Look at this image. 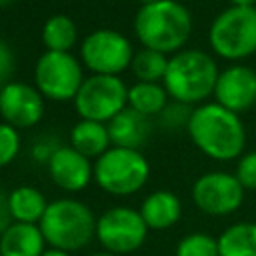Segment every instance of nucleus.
Instances as JSON below:
<instances>
[{
  "label": "nucleus",
  "instance_id": "9b49d317",
  "mask_svg": "<svg viewBox=\"0 0 256 256\" xmlns=\"http://www.w3.org/2000/svg\"><path fill=\"white\" fill-rule=\"evenodd\" d=\"M244 186L232 172H206L192 184L194 206L208 216H228L244 202Z\"/></svg>",
  "mask_w": 256,
  "mask_h": 256
},
{
  "label": "nucleus",
  "instance_id": "ddd939ff",
  "mask_svg": "<svg viewBox=\"0 0 256 256\" xmlns=\"http://www.w3.org/2000/svg\"><path fill=\"white\" fill-rule=\"evenodd\" d=\"M214 102L236 114L250 110L256 104V70L240 62L220 70L214 88Z\"/></svg>",
  "mask_w": 256,
  "mask_h": 256
},
{
  "label": "nucleus",
  "instance_id": "4be33fe9",
  "mask_svg": "<svg viewBox=\"0 0 256 256\" xmlns=\"http://www.w3.org/2000/svg\"><path fill=\"white\" fill-rule=\"evenodd\" d=\"M42 44L50 52H70L78 42V26L66 14L50 16L42 26Z\"/></svg>",
  "mask_w": 256,
  "mask_h": 256
},
{
  "label": "nucleus",
  "instance_id": "7c9ffc66",
  "mask_svg": "<svg viewBox=\"0 0 256 256\" xmlns=\"http://www.w3.org/2000/svg\"><path fill=\"white\" fill-rule=\"evenodd\" d=\"M230 6H256V0H228Z\"/></svg>",
  "mask_w": 256,
  "mask_h": 256
},
{
  "label": "nucleus",
  "instance_id": "4468645a",
  "mask_svg": "<svg viewBox=\"0 0 256 256\" xmlns=\"http://www.w3.org/2000/svg\"><path fill=\"white\" fill-rule=\"evenodd\" d=\"M46 166L50 180L66 192H80L94 180V164L72 146H60Z\"/></svg>",
  "mask_w": 256,
  "mask_h": 256
},
{
  "label": "nucleus",
  "instance_id": "6e6552de",
  "mask_svg": "<svg viewBox=\"0 0 256 256\" xmlns=\"http://www.w3.org/2000/svg\"><path fill=\"white\" fill-rule=\"evenodd\" d=\"M82 62L70 52H50L46 50L34 68V86L40 94L54 102L74 100L84 82Z\"/></svg>",
  "mask_w": 256,
  "mask_h": 256
},
{
  "label": "nucleus",
  "instance_id": "2f4dec72",
  "mask_svg": "<svg viewBox=\"0 0 256 256\" xmlns=\"http://www.w3.org/2000/svg\"><path fill=\"white\" fill-rule=\"evenodd\" d=\"M12 2H16V0H0V8H8Z\"/></svg>",
  "mask_w": 256,
  "mask_h": 256
},
{
  "label": "nucleus",
  "instance_id": "aec40b11",
  "mask_svg": "<svg viewBox=\"0 0 256 256\" xmlns=\"http://www.w3.org/2000/svg\"><path fill=\"white\" fill-rule=\"evenodd\" d=\"M168 92L162 82H136L128 86V106L148 118L160 116V112L170 104Z\"/></svg>",
  "mask_w": 256,
  "mask_h": 256
},
{
  "label": "nucleus",
  "instance_id": "1a4fd4ad",
  "mask_svg": "<svg viewBox=\"0 0 256 256\" xmlns=\"http://www.w3.org/2000/svg\"><path fill=\"white\" fill-rule=\"evenodd\" d=\"M134 48L130 40L112 28H98L80 42V62L92 74L120 76L130 68Z\"/></svg>",
  "mask_w": 256,
  "mask_h": 256
},
{
  "label": "nucleus",
  "instance_id": "a878e982",
  "mask_svg": "<svg viewBox=\"0 0 256 256\" xmlns=\"http://www.w3.org/2000/svg\"><path fill=\"white\" fill-rule=\"evenodd\" d=\"M234 176L244 190H256V150H248L238 158Z\"/></svg>",
  "mask_w": 256,
  "mask_h": 256
},
{
  "label": "nucleus",
  "instance_id": "c756f323",
  "mask_svg": "<svg viewBox=\"0 0 256 256\" xmlns=\"http://www.w3.org/2000/svg\"><path fill=\"white\" fill-rule=\"evenodd\" d=\"M42 256H70V252H64V250H58V248H46L42 252Z\"/></svg>",
  "mask_w": 256,
  "mask_h": 256
},
{
  "label": "nucleus",
  "instance_id": "39448f33",
  "mask_svg": "<svg viewBox=\"0 0 256 256\" xmlns=\"http://www.w3.org/2000/svg\"><path fill=\"white\" fill-rule=\"evenodd\" d=\"M212 52L230 62L256 54V6H228L208 28Z\"/></svg>",
  "mask_w": 256,
  "mask_h": 256
},
{
  "label": "nucleus",
  "instance_id": "6ab92c4d",
  "mask_svg": "<svg viewBox=\"0 0 256 256\" xmlns=\"http://www.w3.org/2000/svg\"><path fill=\"white\" fill-rule=\"evenodd\" d=\"M8 210L14 222H24V224H40L46 208H48V200L46 196L34 188V186H18L14 188L8 198Z\"/></svg>",
  "mask_w": 256,
  "mask_h": 256
},
{
  "label": "nucleus",
  "instance_id": "412c9836",
  "mask_svg": "<svg viewBox=\"0 0 256 256\" xmlns=\"http://www.w3.org/2000/svg\"><path fill=\"white\" fill-rule=\"evenodd\" d=\"M220 256H256V222H236L218 236Z\"/></svg>",
  "mask_w": 256,
  "mask_h": 256
},
{
  "label": "nucleus",
  "instance_id": "b1692460",
  "mask_svg": "<svg viewBox=\"0 0 256 256\" xmlns=\"http://www.w3.org/2000/svg\"><path fill=\"white\" fill-rule=\"evenodd\" d=\"M174 256H220L218 238L206 232H192L180 238Z\"/></svg>",
  "mask_w": 256,
  "mask_h": 256
},
{
  "label": "nucleus",
  "instance_id": "9d476101",
  "mask_svg": "<svg viewBox=\"0 0 256 256\" xmlns=\"http://www.w3.org/2000/svg\"><path fill=\"white\" fill-rule=\"evenodd\" d=\"M148 236V226L140 210L128 206L108 208L98 216L96 222V240L106 252L112 254H130L138 250Z\"/></svg>",
  "mask_w": 256,
  "mask_h": 256
},
{
  "label": "nucleus",
  "instance_id": "473e14b6",
  "mask_svg": "<svg viewBox=\"0 0 256 256\" xmlns=\"http://www.w3.org/2000/svg\"><path fill=\"white\" fill-rule=\"evenodd\" d=\"M90 256H116V254H112V252H94V254H90Z\"/></svg>",
  "mask_w": 256,
  "mask_h": 256
},
{
  "label": "nucleus",
  "instance_id": "f03ea898",
  "mask_svg": "<svg viewBox=\"0 0 256 256\" xmlns=\"http://www.w3.org/2000/svg\"><path fill=\"white\" fill-rule=\"evenodd\" d=\"M134 34L142 48L172 56L184 50V44L192 34V14L178 0L144 4L134 16Z\"/></svg>",
  "mask_w": 256,
  "mask_h": 256
},
{
  "label": "nucleus",
  "instance_id": "5701e85b",
  "mask_svg": "<svg viewBox=\"0 0 256 256\" xmlns=\"http://www.w3.org/2000/svg\"><path fill=\"white\" fill-rule=\"evenodd\" d=\"M168 54H162L152 48H142L134 52L130 70L138 78V82H162L168 70Z\"/></svg>",
  "mask_w": 256,
  "mask_h": 256
},
{
  "label": "nucleus",
  "instance_id": "dca6fc26",
  "mask_svg": "<svg viewBox=\"0 0 256 256\" xmlns=\"http://www.w3.org/2000/svg\"><path fill=\"white\" fill-rule=\"evenodd\" d=\"M46 246L38 224L12 222L0 234V256H42Z\"/></svg>",
  "mask_w": 256,
  "mask_h": 256
},
{
  "label": "nucleus",
  "instance_id": "f257e3e1",
  "mask_svg": "<svg viewBox=\"0 0 256 256\" xmlns=\"http://www.w3.org/2000/svg\"><path fill=\"white\" fill-rule=\"evenodd\" d=\"M186 132L192 144L216 162H230L246 152V128L240 114L218 102L194 106Z\"/></svg>",
  "mask_w": 256,
  "mask_h": 256
},
{
  "label": "nucleus",
  "instance_id": "a211bd4d",
  "mask_svg": "<svg viewBox=\"0 0 256 256\" xmlns=\"http://www.w3.org/2000/svg\"><path fill=\"white\" fill-rule=\"evenodd\" d=\"M70 146L90 160L100 158L108 148H112L108 126L104 122L80 118L70 130Z\"/></svg>",
  "mask_w": 256,
  "mask_h": 256
},
{
  "label": "nucleus",
  "instance_id": "2eb2a0df",
  "mask_svg": "<svg viewBox=\"0 0 256 256\" xmlns=\"http://www.w3.org/2000/svg\"><path fill=\"white\" fill-rule=\"evenodd\" d=\"M106 126L110 132L112 146H118V148L140 150L152 134L150 118L132 110L130 106H126L122 112H118Z\"/></svg>",
  "mask_w": 256,
  "mask_h": 256
},
{
  "label": "nucleus",
  "instance_id": "7ed1b4c3",
  "mask_svg": "<svg viewBox=\"0 0 256 256\" xmlns=\"http://www.w3.org/2000/svg\"><path fill=\"white\" fill-rule=\"evenodd\" d=\"M218 74L220 70L212 54L184 48L170 56L162 84L174 102L186 106L204 104L208 96H214Z\"/></svg>",
  "mask_w": 256,
  "mask_h": 256
},
{
  "label": "nucleus",
  "instance_id": "f8f14e48",
  "mask_svg": "<svg viewBox=\"0 0 256 256\" xmlns=\"http://www.w3.org/2000/svg\"><path fill=\"white\" fill-rule=\"evenodd\" d=\"M44 100L36 86L12 80L0 88V118L14 128L36 126L46 110Z\"/></svg>",
  "mask_w": 256,
  "mask_h": 256
},
{
  "label": "nucleus",
  "instance_id": "0eeeda50",
  "mask_svg": "<svg viewBox=\"0 0 256 256\" xmlns=\"http://www.w3.org/2000/svg\"><path fill=\"white\" fill-rule=\"evenodd\" d=\"M72 102L82 120L108 124L128 106V86L120 76L90 74Z\"/></svg>",
  "mask_w": 256,
  "mask_h": 256
},
{
  "label": "nucleus",
  "instance_id": "423d86ee",
  "mask_svg": "<svg viewBox=\"0 0 256 256\" xmlns=\"http://www.w3.org/2000/svg\"><path fill=\"white\" fill-rule=\"evenodd\" d=\"M150 178V164L140 150L108 148L94 162L96 184L112 196H130L144 188Z\"/></svg>",
  "mask_w": 256,
  "mask_h": 256
},
{
  "label": "nucleus",
  "instance_id": "cd10ccee",
  "mask_svg": "<svg viewBox=\"0 0 256 256\" xmlns=\"http://www.w3.org/2000/svg\"><path fill=\"white\" fill-rule=\"evenodd\" d=\"M16 68V58H14V52L12 48L0 40V88H4L8 82H12V72Z\"/></svg>",
  "mask_w": 256,
  "mask_h": 256
},
{
  "label": "nucleus",
  "instance_id": "72a5a7b5",
  "mask_svg": "<svg viewBox=\"0 0 256 256\" xmlns=\"http://www.w3.org/2000/svg\"><path fill=\"white\" fill-rule=\"evenodd\" d=\"M138 2L144 6V4H152V2H158V0H138Z\"/></svg>",
  "mask_w": 256,
  "mask_h": 256
},
{
  "label": "nucleus",
  "instance_id": "f3484780",
  "mask_svg": "<svg viewBox=\"0 0 256 256\" xmlns=\"http://www.w3.org/2000/svg\"><path fill=\"white\" fill-rule=\"evenodd\" d=\"M140 214L148 230H166V228H172L180 220L182 202L170 190H156L142 200Z\"/></svg>",
  "mask_w": 256,
  "mask_h": 256
},
{
  "label": "nucleus",
  "instance_id": "bb28decb",
  "mask_svg": "<svg viewBox=\"0 0 256 256\" xmlns=\"http://www.w3.org/2000/svg\"><path fill=\"white\" fill-rule=\"evenodd\" d=\"M190 114H192V108L180 102H172L160 112V122L166 128H186Z\"/></svg>",
  "mask_w": 256,
  "mask_h": 256
},
{
  "label": "nucleus",
  "instance_id": "c85d7f7f",
  "mask_svg": "<svg viewBox=\"0 0 256 256\" xmlns=\"http://www.w3.org/2000/svg\"><path fill=\"white\" fill-rule=\"evenodd\" d=\"M14 220H12V216H10V210H8V202H6V198H2L0 196V234L12 224Z\"/></svg>",
  "mask_w": 256,
  "mask_h": 256
},
{
  "label": "nucleus",
  "instance_id": "393cba45",
  "mask_svg": "<svg viewBox=\"0 0 256 256\" xmlns=\"http://www.w3.org/2000/svg\"><path fill=\"white\" fill-rule=\"evenodd\" d=\"M20 152V134L18 128L8 122H0V168L14 162Z\"/></svg>",
  "mask_w": 256,
  "mask_h": 256
},
{
  "label": "nucleus",
  "instance_id": "20e7f679",
  "mask_svg": "<svg viewBox=\"0 0 256 256\" xmlns=\"http://www.w3.org/2000/svg\"><path fill=\"white\" fill-rule=\"evenodd\" d=\"M96 222L98 218L84 202L58 198L48 204L38 226L50 248L72 254L96 238Z\"/></svg>",
  "mask_w": 256,
  "mask_h": 256
}]
</instances>
